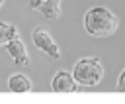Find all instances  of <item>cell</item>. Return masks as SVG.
I'll return each mask as SVG.
<instances>
[{
    "label": "cell",
    "instance_id": "obj_1",
    "mask_svg": "<svg viewBox=\"0 0 125 104\" xmlns=\"http://www.w3.org/2000/svg\"><path fill=\"white\" fill-rule=\"evenodd\" d=\"M117 26H119L117 16L104 6H94L84 14V29L94 37H107L115 33Z\"/></svg>",
    "mask_w": 125,
    "mask_h": 104
},
{
    "label": "cell",
    "instance_id": "obj_4",
    "mask_svg": "<svg viewBox=\"0 0 125 104\" xmlns=\"http://www.w3.org/2000/svg\"><path fill=\"white\" fill-rule=\"evenodd\" d=\"M4 47H6L8 55L14 59L16 67H27V65H29V53H27V49H25V45H23V41H21L20 37L8 41Z\"/></svg>",
    "mask_w": 125,
    "mask_h": 104
},
{
    "label": "cell",
    "instance_id": "obj_3",
    "mask_svg": "<svg viewBox=\"0 0 125 104\" xmlns=\"http://www.w3.org/2000/svg\"><path fill=\"white\" fill-rule=\"evenodd\" d=\"M31 39H33V45L39 49V51H43L47 57H51V59H59L61 57V49H59V45H57V41L53 39V35L45 29V27H35L33 31H31Z\"/></svg>",
    "mask_w": 125,
    "mask_h": 104
},
{
    "label": "cell",
    "instance_id": "obj_6",
    "mask_svg": "<svg viewBox=\"0 0 125 104\" xmlns=\"http://www.w3.org/2000/svg\"><path fill=\"white\" fill-rule=\"evenodd\" d=\"M31 88H33L31 78L23 73H14L8 78V90L14 92V94H23V92H29Z\"/></svg>",
    "mask_w": 125,
    "mask_h": 104
},
{
    "label": "cell",
    "instance_id": "obj_8",
    "mask_svg": "<svg viewBox=\"0 0 125 104\" xmlns=\"http://www.w3.org/2000/svg\"><path fill=\"white\" fill-rule=\"evenodd\" d=\"M20 33H18V27L14 24H6V22H0V47L6 45L8 41L16 39Z\"/></svg>",
    "mask_w": 125,
    "mask_h": 104
},
{
    "label": "cell",
    "instance_id": "obj_10",
    "mask_svg": "<svg viewBox=\"0 0 125 104\" xmlns=\"http://www.w3.org/2000/svg\"><path fill=\"white\" fill-rule=\"evenodd\" d=\"M25 4H27L31 10H39V6L43 4V0H25Z\"/></svg>",
    "mask_w": 125,
    "mask_h": 104
},
{
    "label": "cell",
    "instance_id": "obj_11",
    "mask_svg": "<svg viewBox=\"0 0 125 104\" xmlns=\"http://www.w3.org/2000/svg\"><path fill=\"white\" fill-rule=\"evenodd\" d=\"M2 4H4V0H0V8H2Z\"/></svg>",
    "mask_w": 125,
    "mask_h": 104
},
{
    "label": "cell",
    "instance_id": "obj_7",
    "mask_svg": "<svg viewBox=\"0 0 125 104\" xmlns=\"http://www.w3.org/2000/svg\"><path fill=\"white\" fill-rule=\"evenodd\" d=\"M39 12H41L47 20H59L61 14H62L61 0H43V4L39 6Z\"/></svg>",
    "mask_w": 125,
    "mask_h": 104
},
{
    "label": "cell",
    "instance_id": "obj_5",
    "mask_svg": "<svg viewBox=\"0 0 125 104\" xmlns=\"http://www.w3.org/2000/svg\"><path fill=\"white\" fill-rule=\"evenodd\" d=\"M51 88L55 92H61V94H66V92H74L78 88V82L74 80L72 73L68 71H59L55 73L53 80H51Z\"/></svg>",
    "mask_w": 125,
    "mask_h": 104
},
{
    "label": "cell",
    "instance_id": "obj_2",
    "mask_svg": "<svg viewBox=\"0 0 125 104\" xmlns=\"http://www.w3.org/2000/svg\"><path fill=\"white\" fill-rule=\"evenodd\" d=\"M72 77L82 86H96L104 77V67L98 57H82L74 63Z\"/></svg>",
    "mask_w": 125,
    "mask_h": 104
},
{
    "label": "cell",
    "instance_id": "obj_9",
    "mask_svg": "<svg viewBox=\"0 0 125 104\" xmlns=\"http://www.w3.org/2000/svg\"><path fill=\"white\" fill-rule=\"evenodd\" d=\"M117 90H119V92H125V69L121 71V75H119V78H117Z\"/></svg>",
    "mask_w": 125,
    "mask_h": 104
}]
</instances>
